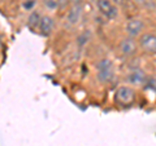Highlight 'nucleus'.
Segmentation results:
<instances>
[{"label": "nucleus", "instance_id": "1", "mask_svg": "<svg viewBox=\"0 0 156 146\" xmlns=\"http://www.w3.org/2000/svg\"><path fill=\"white\" fill-rule=\"evenodd\" d=\"M144 28V22L139 18H131L126 22V26H125V30L126 34H128V38H133L135 39L136 36L140 35V32L143 31Z\"/></svg>", "mask_w": 156, "mask_h": 146}, {"label": "nucleus", "instance_id": "2", "mask_svg": "<svg viewBox=\"0 0 156 146\" xmlns=\"http://www.w3.org/2000/svg\"><path fill=\"white\" fill-rule=\"evenodd\" d=\"M96 5L99 8L101 14H104L107 18L113 19L119 16V9L116 5H113L109 0H96Z\"/></svg>", "mask_w": 156, "mask_h": 146}, {"label": "nucleus", "instance_id": "3", "mask_svg": "<svg viewBox=\"0 0 156 146\" xmlns=\"http://www.w3.org/2000/svg\"><path fill=\"white\" fill-rule=\"evenodd\" d=\"M139 44L146 52L155 53L156 52V35H155V32L148 31V32L142 34V35H140Z\"/></svg>", "mask_w": 156, "mask_h": 146}, {"label": "nucleus", "instance_id": "4", "mask_svg": "<svg viewBox=\"0 0 156 146\" xmlns=\"http://www.w3.org/2000/svg\"><path fill=\"white\" fill-rule=\"evenodd\" d=\"M134 91L129 88V87H120L116 92V100L121 102V104H131L134 101Z\"/></svg>", "mask_w": 156, "mask_h": 146}, {"label": "nucleus", "instance_id": "5", "mask_svg": "<svg viewBox=\"0 0 156 146\" xmlns=\"http://www.w3.org/2000/svg\"><path fill=\"white\" fill-rule=\"evenodd\" d=\"M120 51L124 56H133L136 52V41L133 38H125L120 43Z\"/></svg>", "mask_w": 156, "mask_h": 146}, {"label": "nucleus", "instance_id": "6", "mask_svg": "<svg viewBox=\"0 0 156 146\" xmlns=\"http://www.w3.org/2000/svg\"><path fill=\"white\" fill-rule=\"evenodd\" d=\"M146 80H147V75H146V72L143 70H140V69H134L128 75V81L130 83V84L136 85V87L144 85Z\"/></svg>", "mask_w": 156, "mask_h": 146}, {"label": "nucleus", "instance_id": "7", "mask_svg": "<svg viewBox=\"0 0 156 146\" xmlns=\"http://www.w3.org/2000/svg\"><path fill=\"white\" fill-rule=\"evenodd\" d=\"M81 16H82V5L80 3L73 4L66 13V21L69 25H77L81 19Z\"/></svg>", "mask_w": 156, "mask_h": 146}, {"label": "nucleus", "instance_id": "8", "mask_svg": "<svg viewBox=\"0 0 156 146\" xmlns=\"http://www.w3.org/2000/svg\"><path fill=\"white\" fill-rule=\"evenodd\" d=\"M53 26H55V21L51 16H42L39 19L38 27L43 35H50L53 30Z\"/></svg>", "mask_w": 156, "mask_h": 146}, {"label": "nucleus", "instance_id": "9", "mask_svg": "<svg viewBox=\"0 0 156 146\" xmlns=\"http://www.w3.org/2000/svg\"><path fill=\"white\" fill-rule=\"evenodd\" d=\"M113 69H108V70H100L98 71V79H99L100 81L103 83H107V81H111L112 79H113Z\"/></svg>", "mask_w": 156, "mask_h": 146}, {"label": "nucleus", "instance_id": "10", "mask_svg": "<svg viewBox=\"0 0 156 146\" xmlns=\"http://www.w3.org/2000/svg\"><path fill=\"white\" fill-rule=\"evenodd\" d=\"M90 39H91V32L89 30H86L83 32H81L80 35L77 36V45L82 48V47H85L87 43L90 41Z\"/></svg>", "mask_w": 156, "mask_h": 146}, {"label": "nucleus", "instance_id": "11", "mask_svg": "<svg viewBox=\"0 0 156 146\" xmlns=\"http://www.w3.org/2000/svg\"><path fill=\"white\" fill-rule=\"evenodd\" d=\"M108 69H113V64L109 58H101V60L98 61L96 64V70L100 71V70H108Z\"/></svg>", "mask_w": 156, "mask_h": 146}, {"label": "nucleus", "instance_id": "12", "mask_svg": "<svg viewBox=\"0 0 156 146\" xmlns=\"http://www.w3.org/2000/svg\"><path fill=\"white\" fill-rule=\"evenodd\" d=\"M39 19H41V14H39V12L33 11L30 13V16H29V18H27V25L30 27H35V26H38Z\"/></svg>", "mask_w": 156, "mask_h": 146}, {"label": "nucleus", "instance_id": "13", "mask_svg": "<svg viewBox=\"0 0 156 146\" xmlns=\"http://www.w3.org/2000/svg\"><path fill=\"white\" fill-rule=\"evenodd\" d=\"M44 5L51 9V11H53V9L57 8V0H44Z\"/></svg>", "mask_w": 156, "mask_h": 146}, {"label": "nucleus", "instance_id": "14", "mask_svg": "<svg viewBox=\"0 0 156 146\" xmlns=\"http://www.w3.org/2000/svg\"><path fill=\"white\" fill-rule=\"evenodd\" d=\"M35 3H37V0H25V3H23V8H25L26 11H30V9L34 8Z\"/></svg>", "mask_w": 156, "mask_h": 146}, {"label": "nucleus", "instance_id": "15", "mask_svg": "<svg viewBox=\"0 0 156 146\" xmlns=\"http://www.w3.org/2000/svg\"><path fill=\"white\" fill-rule=\"evenodd\" d=\"M146 83H147L146 88H147V89H152V91H155V78H154V76H151L150 79L146 80ZM146 83H144V84H146Z\"/></svg>", "mask_w": 156, "mask_h": 146}, {"label": "nucleus", "instance_id": "16", "mask_svg": "<svg viewBox=\"0 0 156 146\" xmlns=\"http://www.w3.org/2000/svg\"><path fill=\"white\" fill-rule=\"evenodd\" d=\"M68 4V0H57V8H64Z\"/></svg>", "mask_w": 156, "mask_h": 146}, {"label": "nucleus", "instance_id": "17", "mask_svg": "<svg viewBox=\"0 0 156 146\" xmlns=\"http://www.w3.org/2000/svg\"><path fill=\"white\" fill-rule=\"evenodd\" d=\"M112 2L115 3V5H119V4H122L125 0H112Z\"/></svg>", "mask_w": 156, "mask_h": 146}, {"label": "nucleus", "instance_id": "18", "mask_svg": "<svg viewBox=\"0 0 156 146\" xmlns=\"http://www.w3.org/2000/svg\"><path fill=\"white\" fill-rule=\"evenodd\" d=\"M136 4H140V5H144L146 4V0H134Z\"/></svg>", "mask_w": 156, "mask_h": 146}, {"label": "nucleus", "instance_id": "19", "mask_svg": "<svg viewBox=\"0 0 156 146\" xmlns=\"http://www.w3.org/2000/svg\"><path fill=\"white\" fill-rule=\"evenodd\" d=\"M69 2H73V3H74V4H78V3H81V2H82V0H69Z\"/></svg>", "mask_w": 156, "mask_h": 146}]
</instances>
